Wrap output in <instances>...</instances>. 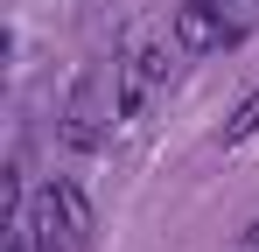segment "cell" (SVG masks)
I'll return each instance as SVG.
<instances>
[{
	"label": "cell",
	"mask_w": 259,
	"mask_h": 252,
	"mask_svg": "<svg viewBox=\"0 0 259 252\" xmlns=\"http://www.w3.org/2000/svg\"><path fill=\"white\" fill-rule=\"evenodd\" d=\"M168 77V49L161 42H140L126 63H119V119H140V105H147V91Z\"/></svg>",
	"instance_id": "1"
},
{
	"label": "cell",
	"mask_w": 259,
	"mask_h": 252,
	"mask_svg": "<svg viewBox=\"0 0 259 252\" xmlns=\"http://www.w3.org/2000/svg\"><path fill=\"white\" fill-rule=\"evenodd\" d=\"M63 147L70 154H98V140H105V112H98V70H91L77 91H70V105H63Z\"/></svg>",
	"instance_id": "2"
},
{
	"label": "cell",
	"mask_w": 259,
	"mask_h": 252,
	"mask_svg": "<svg viewBox=\"0 0 259 252\" xmlns=\"http://www.w3.org/2000/svg\"><path fill=\"white\" fill-rule=\"evenodd\" d=\"M231 35H238V28H224L217 0H182V7H175V49H189V56H210V49H224Z\"/></svg>",
	"instance_id": "3"
},
{
	"label": "cell",
	"mask_w": 259,
	"mask_h": 252,
	"mask_svg": "<svg viewBox=\"0 0 259 252\" xmlns=\"http://www.w3.org/2000/svg\"><path fill=\"white\" fill-rule=\"evenodd\" d=\"M28 217V238H35V252H77V238H70V217H63V203H56V182H49L35 203L21 210Z\"/></svg>",
	"instance_id": "4"
},
{
	"label": "cell",
	"mask_w": 259,
	"mask_h": 252,
	"mask_svg": "<svg viewBox=\"0 0 259 252\" xmlns=\"http://www.w3.org/2000/svg\"><path fill=\"white\" fill-rule=\"evenodd\" d=\"M56 203H63V217H70V238H77V245H91V231H98V224H91L84 189H77V182H56Z\"/></svg>",
	"instance_id": "5"
},
{
	"label": "cell",
	"mask_w": 259,
	"mask_h": 252,
	"mask_svg": "<svg viewBox=\"0 0 259 252\" xmlns=\"http://www.w3.org/2000/svg\"><path fill=\"white\" fill-rule=\"evenodd\" d=\"M259 133V91H245V105L224 119V147H238V140H252Z\"/></svg>",
	"instance_id": "6"
},
{
	"label": "cell",
	"mask_w": 259,
	"mask_h": 252,
	"mask_svg": "<svg viewBox=\"0 0 259 252\" xmlns=\"http://www.w3.org/2000/svg\"><path fill=\"white\" fill-rule=\"evenodd\" d=\"M238 252H259V224H245V238H238Z\"/></svg>",
	"instance_id": "7"
}]
</instances>
